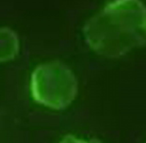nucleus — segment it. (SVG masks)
<instances>
[{"mask_svg": "<svg viewBox=\"0 0 146 143\" xmlns=\"http://www.w3.org/2000/svg\"><path fill=\"white\" fill-rule=\"evenodd\" d=\"M91 50L108 59L146 46V4L143 0H110L82 29Z\"/></svg>", "mask_w": 146, "mask_h": 143, "instance_id": "1", "label": "nucleus"}, {"mask_svg": "<svg viewBox=\"0 0 146 143\" xmlns=\"http://www.w3.org/2000/svg\"><path fill=\"white\" fill-rule=\"evenodd\" d=\"M30 95L50 110H64L77 97L78 80L70 67L60 61L41 63L30 76Z\"/></svg>", "mask_w": 146, "mask_h": 143, "instance_id": "2", "label": "nucleus"}, {"mask_svg": "<svg viewBox=\"0 0 146 143\" xmlns=\"http://www.w3.org/2000/svg\"><path fill=\"white\" fill-rule=\"evenodd\" d=\"M21 49L19 37L13 29L0 27V63L14 60Z\"/></svg>", "mask_w": 146, "mask_h": 143, "instance_id": "3", "label": "nucleus"}, {"mask_svg": "<svg viewBox=\"0 0 146 143\" xmlns=\"http://www.w3.org/2000/svg\"><path fill=\"white\" fill-rule=\"evenodd\" d=\"M59 143H102L97 138H91V139H84L81 137L75 135H66L62 138Z\"/></svg>", "mask_w": 146, "mask_h": 143, "instance_id": "4", "label": "nucleus"}]
</instances>
